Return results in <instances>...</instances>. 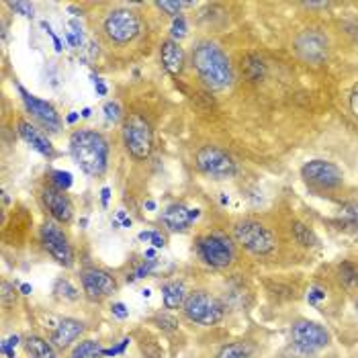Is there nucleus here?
I'll return each mask as SVG.
<instances>
[{"label": "nucleus", "mask_w": 358, "mask_h": 358, "mask_svg": "<svg viewBox=\"0 0 358 358\" xmlns=\"http://www.w3.org/2000/svg\"><path fill=\"white\" fill-rule=\"evenodd\" d=\"M193 68L209 90H227L233 84V68L224 49L213 42H199L193 47Z\"/></svg>", "instance_id": "f257e3e1"}, {"label": "nucleus", "mask_w": 358, "mask_h": 358, "mask_svg": "<svg viewBox=\"0 0 358 358\" xmlns=\"http://www.w3.org/2000/svg\"><path fill=\"white\" fill-rule=\"evenodd\" d=\"M70 154L89 177H102L109 164V141L94 129H76L70 135Z\"/></svg>", "instance_id": "f03ea898"}, {"label": "nucleus", "mask_w": 358, "mask_h": 358, "mask_svg": "<svg viewBox=\"0 0 358 358\" xmlns=\"http://www.w3.org/2000/svg\"><path fill=\"white\" fill-rule=\"evenodd\" d=\"M233 240L254 256H269L276 250L274 233L256 220H244L233 225Z\"/></svg>", "instance_id": "7ed1b4c3"}, {"label": "nucleus", "mask_w": 358, "mask_h": 358, "mask_svg": "<svg viewBox=\"0 0 358 358\" xmlns=\"http://www.w3.org/2000/svg\"><path fill=\"white\" fill-rule=\"evenodd\" d=\"M102 31L109 37V42H113V44H132L141 33V19L137 12L129 8H117L105 17Z\"/></svg>", "instance_id": "20e7f679"}, {"label": "nucleus", "mask_w": 358, "mask_h": 358, "mask_svg": "<svg viewBox=\"0 0 358 358\" xmlns=\"http://www.w3.org/2000/svg\"><path fill=\"white\" fill-rule=\"evenodd\" d=\"M182 310L193 323H199V325H215L225 315L224 303L207 291H195L186 295Z\"/></svg>", "instance_id": "39448f33"}, {"label": "nucleus", "mask_w": 358, "mask_h": 358, "mask_svg": "<svg viewBox=\"0 0 358 358\" xmlns=\"http://www.w3.org/2000/svg\"><path fill=\"white\" fill-rule=\"evenodd\" d=\"M195 164H197V168L205 177H211V179L217 180L231 179L238 172L235 160L225 150L217 147V145H203V147H199L197 154H195Z\"/></svg>", "instance_id": "423d86ee"}, {"label": "nucleus", "mask_w": 358, "mask_h": 358, "mask_svg": "<svg viewBox=\"0 0 358 358\" xmlns=\"http://www.w3.org/2000/svg\"><path fill=\"white\" fill-rule=\"evenodd\" d=\"M123 145L135 160H147L154 150V132L141 115H132L123 123Z\"/></svg>", "instance_id": "0eeeda50"}, {"label": "nucleus", "mask_w": 358, "mask_h": 358, "mask_svg": "<svg viewBox=\"0 0 358 358\" xmlns=\"http://www.w3.org/2000/svg\"><path fill=\"white\" fill-rule=\"evenodd\" d=\"M291 340L293 346L303 352V355H312L321 348H325L332 340L330 332L325 325L312 321V319H297L291 325Z\"/></svg>", "instance_id": "6e6552de"}, {"label": "nucleus", "mask_w": 358, "mask_h": 358, "mask_svg": "<svg viewBox=\"0 0 358 358\" xmlns=\"http://www.w3.org/2000/svg\"><path fill=\"white\" fill-rule=\"evenodd\" d=\"M197 252L201 260L213 269H227L235 260L233 244L222 233H207L197 240Z\"/></svg>", "instance_id": "1a4fd4ad"}, {"label": "nucleus", "mask_w": 358, "mask_h": 358, "mask_svg": "<svg viewBox=\"0 0 358 358\" xmlns=\"http://www.w3.org/2000/svg\"><path fill=\"white\" fill-rule=\"evenodd\" d=\"M42 244L47 250V254L62 267L70 269L74 265V250L72 244L66 235V231L62 229V224L47 220L42 227Z\"/></svg>", "instance_id": "9d476101"}, {"label": "nucleus", "mask_w": 358, "mask_h": 358, "mask_svg": "<svg viewBox=\"0 0 358 358\" xmlns=\"http://www.w3.org/2000/svg\"><path fill=\"white\" fill-rule=\"evenodd\" d=\"M301 177L307 184H312L315 188H338L344 182V172L338 164L330 162V160H310L303 164L301 168Z\"/></svg>", "instance_id": "9b49d317"}, {"label": "nucleus", "mask_w": 358, "mask_h": 358, "mask_svg": "<svg viewBox=\"0 0 358 358\" xmlns=\"http://www.w3.org/2000/svg\"><path fill=\"white\" fill-rule=\"evenodd\" d=\"M295 51L307 64H323L330 53V39L317 29H305L295 37Z\"/></svg>", "instance_id": "f8f14e48"}, {"label": "nucleus", "mask_w": 358, "mask_h": 358, "mask_svg": "<svg viewBox=\"0 0 358 358\" xmlns=\"http://www.w3.org/2000/svg\"><path fill=\"white\" fill-rule=\"evenodd\" d=\"M17 89H19L21 100H23L27 113H29L44 129H47V132H60L62 119H60V113L53 109V105H49L44 98H37L35 94H31L29 90H25L21 84H19Z\"/></svg>", "instance_id": "ddd939ff"}, {"label": "nucleus", "mask_w": 358, "mask_h": 358, "mask_svg": "<svg viewBox=\"0 0 358 358\" xmlns=\"http://www.w3.org/2000/svg\"><path fill=\"white\" fill-rule=\"evenodd\" d=\"M80 283L90 301H102L117 291V280L107 270L84 269L80 272Z\"/></svg>", "instance_id": "4468645a"}, {"label": "nucleus", "mask_w": 358, "mask_h": 358, "mask_svg": "<svg viewBox=\"0 0 358 358\" xmlns=\"http://www.w3.org/2000/svg\"><path fill=\"white\" fill-rule=\"evenodd\" d=\"M42 199H44V205L47 207L53 222H57V224L72 222L74 207H72V201L68 199L66 190H60L57 186H45Z\"/></svg>", "instance_id": "2eb2a0df"}, {"label": "nucleus", "mask_w": 358, "mask_h": 358, "mask_svg": "<svg viewBox=\"0 0 358 358\" xmlns=\"http://www.w3.org/2000/svg\"><path fill=\"white\" fill-rule=\"evenodd\" d=\"M84 332V323L72 317H64L57 321L55 330L51 332V344L60 350L68 348L72 342H76Z\"/></svg>", "instance_id": "dca6fc26"}, {"label": "nucleus", "mask_w": 358, "mask_h": 358, "mask_svg": "<svg viewBox=\"0 0 358 358\" xmlns=\"http://www.w3.org/2000/svg\"><path fill=\"white\" fill-rule=\"evenodd\" d=\"M160 62L162 68L170 74V76H180L186 64V55L184 49L180 47L179 42L174 39H166L160 45Z\"/></svg>", "instance_id": "f3484780"}, {"label": "nucleus", "mask_w": 358, "mask_h": 358, "mask_svg": "<svg viewBox=\"0 0 358 358\" xmlns=\"http://www.w3.org/2000/svg\"><path fill=\"white\" fill-rule=\"evenodd\" d=\"M19 135H21L35 152H39L42 156H45V158H55V150H53L49 137H47L42 129H37L33 123L21 121V123H19Z\"/></svg>", "instance_id": "a211bd4d"}, {"label": "nucleus", "mask_w": 358, "mask_h": 358, "mask_svg": "<svg viewBox=\"0 0 358 358\" xmlns=\"http://www.w3.org/2000/svg\"><path fill=\"white\" fill-rule=\"evenodd\" d=\"M162 224L168 231H184L188 225L193 224L190 209H186L180 203H172L162 211Z\"/></svg>", "instance_id": "6ab92c4d"}, {"label": "nucleus", "mask_w": 358, "mask_h": 358, "mask_svg": "<svg viewBox=\"0 0 358 358\" xmlns=\"http://www.w3.org/2000/svg\"><path fill=\"white\" fill-rule=\"evenodd\" d=\"M23 344H25V352L29 358H57L55 346L51 344V340H45L39 336H29Z\"/></svg>", "instance_id": "aec40b11"}, {"label": "nucleus", "mask_w": 358, "mask_h": 358, "mask_svg": "<svg viewBox=\"0 0 358 358\" xmlns=\"http://www.w3.org/2000/svg\"><path fill=\"white\" fill-rule=\"evenodd\" d=\"M162 301H164V307L166 310H179L180 305H184V301H186V289H184V285L179 283V280L166 283L162 287Z\"/></svg>", "instance_id": "412c9836"}, {"label": "nucleus", "mask_w": 358, "mask_h": 358, "mask_svg": "<svg viewBox=\"0 0 358 358\" xmlns=\"http://www.w3.org/2000/svg\"><path fill=\"white\" fill-rule=\"evenodd\" d=\"M254 346L250 342H231L217 352V358H252Z\"/></svg>", "instance_id": "4be33fe9"}, {"label": "nucleus", "mask_w": 358, "mask_h": 358, "mask_svg": "<svg viewBox=\"0 0 358 358\" xmlns=\"http://www.w3.org/2000/svg\"><path fill=\"white\" fill-rule=\"evenodd\" d=\"M102 357V348L96 340H82L78 342L72 352H70V358H100Z\"/></svg>", "instance_id": "5701e85b"}, {"label": "nucleus", "mask_w": 358, "mask_h": 358, "mask_svg": "<svg viewBox=\"0 0 358 358\" xmlns=\"http://www.w3.org/2000/svg\"><path fill=\"white\" fill-rule=\"evenodd\" d=\"M291 233H293L295 242H297L299 246H303V248H314L315 244H317V235H315L314 229H310L307 225L301 224V222L293 224Z\"/></svg>", "instance_id": "b1692460"}, {"label": "nucleus", "mask_w": 358, "mask_h": 358, "mask_svg": "<svg viewBox=\"0 0 358 358\" xmlns=\"http://www.w3.org/2000/svg\"><path fill=\"white\" fill-rule=\"evenodd\" d=\"M53 293L60 299H64V301H78L80 299V291L68 278H57L55 280V287H53Z\"/></svg>", "instance_id": "393cba45"}, {"label": "nucleus", "mask_w": 358, "mask_h": 358, "mask_svg": "<svg viewBox=\"0 0 358 358\" xmlns=\"http://www.w3.org/2000/svg\"><path fill=\"white\" fill-rule=\"evenodd\" d=\"M340 278H342V283H344V285H348V287L358 285L357 267H355V265H350V262H344V265L340 267Z\"/></svg>", "instance_id": "a878e982"}, {"label": "nucleus", "mask_w": 358, "mask_h": 358, "mask_svg": "<svg viewBox=\"0 0 358 358\" xmlns=\"http://www.w3.org/2000/svg\"><path fill=\"white\" fill-rule=\"evenodd\" d=\"M70 31H66V39H68V44L72 45V47H80L82 42H84V35H82V29H80V25L76 23V21H70Z\"/></svg>", "instance_id": "bb28decb"}, {"label": "nucleus", "mask_w": 358, "mask_h": 358, "mask_svg": "<svg viewBox=\"0 0 358 358\" xmlns=\"http://www.w3.org/2000/svg\"><path fill=\"white\" fill-rule=\"evenodd\" d=\"M156 6H158L160 10H164L166 15H170L172 19H177V17H180V8L193 6V4H190V2H168V0H162V2H156Z\"/></svg>", "instance_id": "cd10ccee"}, {"label": "nucleus", "mask_w": 358, "mask_h": 358, "mask_svg": "<svg viewBox=\"0 0 358 358\" xmlns=\"http://www.w3.org/2000/svg\"><path fill=\"white\" fill-rule=\"evenodd\" d=\"M102 111H105L107 121H111V123H119L121 121V105L117 100H109Z\"/></svg>", "instance_id": "c85d7f7f"}, {"label": "nucleus", "mask_w": 358, "mask_h": 358, "mask_svg": "<svg viewBox=\"0 0 358 358\" xmlns=\"http://www.w3.org/2000/svg\"><path fill=\"white\" fill-rule=\"evenodd\" d=\"M154 321H156V323H158V328H162L164 332H174V330H179V321H177L172 315H168V314L156 315V317H154Z\"/></svg>", "instance_id": "c756f323"}, {"label": "nucleus", "mask_w": 358, "mask_h": 358, "mask_svg": "<svg viewBox=\"0 0 358 358\" xmlns=\"http://www.w3.org/2000/svg\"><path fill=\"white\" fill-rule=\"evenodd\" d=\"M53 186H57L60 190H68L70 186H72V174L70 172H64V170H55L53 174Z\"/></svg>", "instance_id": "7c9ffc66"}, {"label": "nucleus", "mask_w": 358, "mask_h": 358, "mask_svg": "<svg viewBox=\"0 0 358 358\" xmlns=\"http://www.w3.org/2000/svg\"><path fill=\"white\" fill-rule=\"evenodd\" d=\"M8 8H12L17 15H21V17H27V19H31L33 17V4L31 2H8Z\"/></svg>", "instance_id": "2f4dec72"}, {"label": "nucleus", "mask_w": 358, "mask_h": 358, "mask_svg": "<svg viewBox=\"0 0 358 358\" xmlns=\"http://www.w3.org/2000/svg\"><path fill=\"white\" fill-rule=\"evenodd\" d=\"M170 35H172V39H174V42H180V39L186 35V21H184V17H177V19L172 21Z\"/></svg>", "instance_id": "473e14b6"}, {"label": "nucleus", "mask_w": 358, "mask_h": 358, "mask_svg": "<svg viewBox=\"0 0 358 358\" xmlns=\"http://www.w3.org/2000/svg\"><path fill=\"white\" fill-rule=\"evenodd\" d=\"M0 297H2V303H4L6 307L12 305V303L17 301V291H15V287H12L10 283L4 280V283H2V295H0Z\"/></svg>", "instance_id": "72a5a7b5"}, {"label": "nucleus", "mask_w": 358, "mask_h": 358, "mask_svg": "<svg viewBox=\"0 0 358 358\" xmlns=\"http://www.w3.org/2000/svg\"><path fill=\"white\" fill-rule=\"evenodd\" d=\"M19 344V336H10V338H6L4 342H2V346H0V350H2V355L8 358H15V346Z\"/></svg>", "instance_id": "f704fd0d"}, {"label": "nucleus", "mask_w": 358, "mask_h": 358, "mask_svg": "<svg viewBox=\"0 0 358 358\" xmlns=\"http://www.w3.org/2000/svg\"><path fill=\"white\" fill-rule=\"evenodd\" d=\"M156 265H158V262H156V260H145V262H141V265H139V267H137V269H135V278H143V276H147V274H150V272H152V270L156 269Z\"/></svg>", "instance_id": "c9c22d12"}, {"label": "nucleus", "mask_w": 358, "mask_h": 358, "mask_svg": "<svg viewBox=\"0 0 358 358\" xmlns=\"http://www.w3.org/2000/svg\"><path fill=\"white\" fill-rule=\"evenodd\" d=\"M321 299H325V291H323L321 287H312V289L307 291V301H310L312 305H317Z\"/></svg>", "instance_id": "e433bc0d"}, {"label": "nucleus", "mask_w": 358, "mask_h": 358, "mask_svg": "<svg viewBox=\"0 0 358 358\" xmlns=\"http://www.w3.org/2000/svg\"><path fill=\"white\" fill-rule=\"evenodd\" d=\"M342 215H344L350 224H358V205H344V207H342Z\"/></svg>", "instance_id": "4c0bfd02"}, {"label": "nucleus", "mask_w": 358, "mask_h": 358, "mask_svg": "<svg viewBox=\"0 0 358 358\" xmlns=\"http://www.w3.org/2000/svg\"><path fill=\"white\" fill-rule=\"evenodd\" d=\"M348 105H350V113H352L355 121L358 123V84H355V89H352V92H350Z\"/></svg>", "instance_id": "58836bf2"}, {"label": "nucleus", "mask_w": 358, "mask_h": 358, "mask_svg": "<svg viewBox=\"0 0 358 358\" xmlns=\"http://www.w3.org/2000/svg\"><path fill=\"white\" fill-rule=\"evenodd\" d=\"M111 312H113L115 317H119V319H127V317H129V310H127L123 303H113Z\"/></svg>", "instance_id": "ea45409f"}, {"label": "nucleus", "mask_w": 358, "mask_h": 358, "mask_svg": "<svg viewBox=\"0 0 358 358\" xmlns=\"http://www.w3.org/2000/svg\"><path fill=\"white\" fill-rule=\"evenodd\" d=\"M150 244H152L154 248H158V250H160V248H164V246H166V238H164L160 231H154V238H152V242H150Z\"/></svg>", "instance_id": "a19ab883"}, {"label": "nucleus", "mask_w": 358, "mask_h": 358, "mask_svg": "<svg viewBox=\"0 0 358 358\" xmlns=\"http://www.w3.org/2000/svg\"><path fill=\"white\" fill-rule=\"evenodd\" d=\"M94 89H96V92H98L100 96L107 94V87H105V82H102L100 78H94Z\"/></svg>", "instance_id": "79ce46f5"}, {"label": "nucleus", "mask_w": 358, "mask_h": 358, "mask_svg": "<svg viewBox=\"0 0 358 358\" xmlns=\"http://www.w3.org/2000/svg\"><path fill=\"white\" fill-rule=\"evenodd\" d=\"M139 242H145V244H150L152 242V238H154V231H141L139 235Z\"/></svg>", "instance_id": "37998d69"}, {"label": "nucleus", "mask_w": 358, "mask_h": 358, "mask_svg": "<svg viewBox=\"0 0 358 358\" xmlns=\"http://www.w3.org/2000/svg\"><path fill=\"white\" fill-rule=\"evenodd\" d=\"M19 291H21V295H31V293H33V287H31L29 283H23Z\"/></svg>", "instance_id": "c03bdc74"}, {"label": "nucleus", "mask_w": 358, "mask_h": 358, "mask_svg": "<svg viewBox=\"0 0 358 358\" xmlns=\"http://www.w3.org/2000/svg\"><path fill=\"white\" fill-rule=\"evenodd\" d=\"M109 195H111V188H109V186H105V188L100 190V199H102V205H107V201H109Z\"/></svg>", "instance_id": "a18cd8bd"}, {"label": "nucleus", "mask_w": 358, "mask_h": 358, "mask_svg": "<svg viewBox=\"0 0 358 358\" xmlns=\"http://www.w3.org/2000/svg\"><path fill=\"white\" fill-rule=\"evenodd\" d=\"M78 117H80V113H70V115L66 117V121H68V123H76Z\"/></svg>", "instance_id": "49530a36"}, {"label": "nucleus", "mask_w": 358, "mask_h": 358, "mask_svg": "<svg viewBox=\"0 0 358 358\" xmlns=\"http://www.w3.org/2000/svg\"><path fill=\"white\" fill-rule=\"evenodd\" d=\"M145 209H147V211H154V209H156V203H154V201H145Z\"/></svg>", "instance_id": "de8ad7c7"}, {"label": "nucleus", "mask_w": 358, "mask_h": 358, "mask_svg": "<svg viewBox=\"0 0 358 358\" xmlns=\"http://www.w3.org/2000/svg\"><path fill=\"white\" fill-rule=\"evenodd\" d=\"M141 295H143V297H145V299H147V297H150V295H152V291H150V289H143V291H141Z\"/></svg>", "instance_id": "09e8293b"}, {"label": "nucleus", "mask_w": 358, "mask_h": 358, "mask_svg": "<svg viewBox=\"0 0 358 358\" xmlns=\"http://www.w3.org/2000/svg\"><path fill=\"white\" fill-rule=\"evenodd\" d=\"M90 113H92V111H90V109H84V111H82V113H80V115H82V117H90Z\"/></svg>", "instance_id": "8fccbe9b"}, {"label": "nucleus", "mask_w": 358, "mask_h": 358, "mask_svg": "<svg viewBox=\"0 0 358 358\" xmlns=\"http://www.w3.org/2000/svg\"><path fill=\"white\" fill-rule=\"evenodd\" d=\"M357 310H358V301H357Z\"/></svg>", "instance_id": "3c124183"}, {"label": "nucleus", "mask_w": 358, "mask_h": 358, "mask_svg": "<svg viewBox=\"0 0 358 358\" xmlns=\"http://www.w3.org/2000/svg\"><path fill=\"white\" fill-rule=\"evenodd\" d=\"M357 272H358V267H357Z\"/></svg>", "instance_id": "603ef678"}]
</instances>
